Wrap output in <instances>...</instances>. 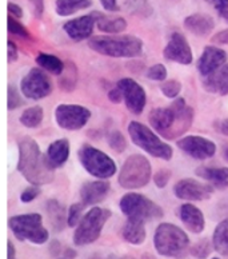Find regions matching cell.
Wrapping results in <instances>:
<instances>
[{
    "instance_id": "obj_1",
    "label": "cell",
    "mask_w": 228,
    "mask_h": 259,
    "mask_svg": "<svg viewBox=\"0 0 228 259\" xmlns=\"http://www.w3.org/2000/svg\"><path fill=\"white\" fill-rule=\"evenodd\" d=\"M18 171L28 183L43 186L55 179V167L50 163L47 154L44 155L40 151L35 139L22 138L18 143Z\"/></svg>"
},
{
    "instance_id": "obj_2",
    "label": "cell",
    "mask_w": 228,
    "mask_h": 259,
    "mask_svg": "<svg viewBox=\"0 0 228 259\" xmlns=\"http://www.w3.org/2000/svg\"><path fill=\"white\" fill-rule=\"evenodd\" d=\"M148 119L155 131L172 141L187 133L192 126L194 108L187 106L183 98H176L168 107L154 108Z\"/></svg>"
},
{
    "instance_id": "obj_3",
    "label": "cell",
    "mask_w": 228,
    "mask_h": 259,
    "mask_svg": "<svg viewBox=\"0 0 228 259\" xmlns=\"http://www.w3.org/2000/svg\"><path fill=\"white\" fill-rule=\"evenodd\" d=\"M88 47L110 58H136L143 52V41L133 35H100L89 39Z\"/></svg>"
},
{
    "instance_id": "obj_4",
    "label": "cell",
    "mask_w": 228,
    "mask_h": 259,
    "mask_svg": "<svg viewBox=\"0 0 228 259\" xmlns=\"http://www.w3.org/2000/svg\"><path fill=\"white\" fill-rule=\"evenodd\" d=\"M155 250L163 256L181 258L190 248V238L184 230L172 223H160L154 234Z\"/></svg>"
},
{
    "instance_id": "obj_5",
    "label": "cell",
    "mask_w": 228,
    "mask_h": 259,
    "mask_svg": "<svg viewBox=\"0 0 228 259\" xmlns=\"http://www.w3.org/2000/svg\"><path fill=\"white\" fill-rule=\"evenodd\" d=\"M128 134L131 141L138 147H140L143 151H146L154 158H159L163 160L172 159V147L164 141H162L152 130H150V127L143 123L132 120L128 124Z\"/></svg>"
},
{
    "instance_id": "obj_6",
    "label": "cell",
    "mask_w": 228,
    "mask_h": 259,
    "mask_svg": "<svg viewBox=\"0 0 228 259\" xmlns=\"http://www.w3.org/2000/svg\"><path fill=\"white\" fill-rule=\"evenodd\" d=\"M8 226L19 241L44 244L50 239V233L43 226V218L37 212L14 215L8 219Z\"/></svg>"
},
{
    "instance_id": "obj_7",
    "label": "cell",
    "mask_w": 228,
    "mask_h": 259,
    "mask_svg": "<svg viewBox=\"0 0 228 259\" xmlns=\"http://www.w3.org/2000/svg\"><path fill=\"white\" fill-rule=\"evenodd\" d=\"M152 177V167L144 155L133 154L123 163L119 172V185L125 190L143 189L150 183Z\"/></svg>"
},
{
    "instance_id": "obj_8",
    "label": "cell",
    "mask_w": 228,
    "mask_h": 259,
    "mask_svg": "<svg viewBox=\"0 0 228 259\" xmlns=\"http://www.w3.org/2000/svg\"><path fill=\"white\" fill-rule=\"evenodd\" d=\"M111 215L112 212L108 208L92 207L87 211L75 229L74 243L76 246H85L98 241Z\"/></svg>"
},
{
    "instance_id": "obj_9",
    "label": "cell",
    "mask_w": 228,
    "mask_h": 259,
    "mask_svg": "<svg viewBox=\"0 0 228 259\" xmlns=\"http://www.w3.org/2000/svg\"><path fill=\"white\" fill-rule=\"evenodd\" d=\"M119 206H120L123 214L127 217V219L152 222V221H156L159 218H163V215H164L163 208L143 194H125L120 199Z\"/></svg>"
},
{
    "instance_id": "obj_10",
    "label": "cell",
    "mask_w": 228,
    "mask_h": 259,
    "mask_svg": "<svg viewBox=\"0 0 228 259\" xmlns=\"http://www.w3.org/2000/svg\"><path fill=\"white\" fill-rule=\"evenodd\" d=\"M77 156L83 168L95 178L110 179L116 174V164L112 158L94 146H81L77 152Z\"/></svg>"
},
{
    "instance_id": "obj_11",
    "label": "cell",
    "mask_w": 228,
    "mask_h": 259,
    "mask_svg": "<svg viewBox=\"0 0 228 259\" xmlns=\"http://www.w3.org/2000/svg\"><path fill=\"white\" fill-rule=\"evenodd\" d=\"M20 90L28 99H44L52 93V81L43 68H31L20 81Z\"/></svg>"
},
{
    "instance_id": "obj_12",
    "label": "cell",
    "mask_w": 228,
    "mask_h": 259,
    "mask_svg": "<svg viewBox=\"0 0 228 259\" xmlns=\"http://www.w3.org/2000/svg\"><path fill=\"white\" fill-rule=\"evenodd\" d=\"M91 111L80 104H59L55 110L58 126L68 131L80 130L89 122Z\"/></svg>"
},
{
    "instance_id": "obj_13",
    "label": "cell",
    "mask_w": 228,
    "mask_h": 259,
    "mask_svg": "<svg viewBox=\"0 0 228 259\" xmlns=\"http://www.w3.org/2000/svg\"><path fill=\"white\" fill-rule=\"evenodd\" d=\"M176 146L194 159L206 160L216 154V145L212 141L199 135H188L179 139Z\"/></svg>"
},
{
    "instance_id": "obj_14",
    "label": "cell",
    "mask_w": 228,
    "mask_h": 259,
    "mask_svg": "<svg viewBox=\"0 0 228 259\" xmlns=\"http://www.w3.org/2000/svg\"><path fill=\"white\" fill-rule=\"evenodd\" d=\"M122 90L123 100H124L125 107L128 108L135 115H140L144 111L146 103H147V95L146 91L136 80L131 78H123L116 84Z\"/></svg>"
},
{
    "instance_id": "obj_15",
    "label": "cell",
    "mask_w": 228,
    "mask_h": 259,
    "mask_svg": "<svg viewBox=\"0 0 228 259\" xmlns=\"http://www.w3.org/2000/svg\"><path fill=\"white\" fill-rule=\"evenodd\" d=\"M213 193V185H206L192 178L179 181L173 187V194L176 198L188 202H200L210 199Z\"/></svg>"
},
{
    "instance_id": "obj_16",
    "label": "cell",
    "mask_w": 228,
    "mask_h": 259,
    "mask_svg": "<svg viewBox=\"0 0 228 259\" xmlns=\"http://www.w3.org/2000/svg\"><path fill=\"white\" fill-rule=\"evenodd\" d=\"M163 56H164V59L169 60V62H175V63L184 64V66L191 64L194 60V54L190 47V43L186 36L179 32H173L171 35L168 43L164 47Z\"/></svg>"
},
{
    "instance_id": "obj_17",
    "label": "cell",
    "mask_w": 228,
    "mask_h": 259,
    "mask_svg": "<svg viewBox=\"0 0 228 259\" xmlns=\"http://www.w3.org/2000/svg\"><path fill=\"white\" fill-rule=\"evenodd\" d=\"M227 62V52L223 49H219L216 46H207L203 50L202 55L198 60V71L203 78H207L223 67Z\"/></svg>"
},
{
    "instance_id": "obj_18",
    "label": "cell",
    "mask_w": 228,
    "mask_h": 259,
    "mask_svg": "<svg viewBox=\"0 0 228 259\" xmlns=\"http://www.w3.org/2000/svg\"><path fill=\"white\" fill-rule=\"evenodd\" d=\"M95 26L96 15L95 11H94L88 15L79 16V18L68 20V22L63 24V30L68 35V37L74 41H81L92 36Z\"/></svg>"
},
{
    "instance_id": "obj_19",
    "label": "cell",
    "mask_w": 228,
    "mask_h": 259,
    "mask_svg": "<svg viewBox=\"0 0 228 259\" xmlns=\"http://www.w3.org/2000/svg\"><path fill=\"white\" fill-rule=\"evenodd\" d=\"M110 190V182H107L106 179L85 182L80 189L81 202L85 206H95V204L100 203V202H103L106 199Z\"/></svg>"
},
{
    "instance_id": "obj_20",
    "label": "cell",
    "mask_w": 228,
    "mask_h": 259,
    "mask_svg": "<svg viewBox=\"0 0 228 259\" xmlns=\"http://www.w3.org/2000/svg\"><path fill=\"white\" fill-rule=\"evenodd\" d=\"M179 218L191 233L200 234L206 227V218L203 211L191 203L181 204L179 207Z\"/></svg>"
},
{
    "instance_id": "obj_21",
    "label": "cell",
    "mask_w": 228,
    "mask_h": 259,
    "mask_svg": "<svg viewBox=\"0 0 228 259\" xmlns=\"http://www.w3.org/2000/svg\"><path fill=\"white\" fill-rule=\"evenodd\" d=\"M184 27L196 36H208L215 28V20L207 14H192L184 19Z\"/></svg>"
},
{
    "instance_id": "obj_22",
    "label": "cell",
    "mask_w": 228,
    "mask_h": 259,
    "mask_svg": "<svg viewBox=\"0 0 228 259\" xmlns=\"http://www.w3.org/2000/svg\"><path fill=\"white\" fill-rule=\"evenodd\" d=\"M203 85L208 93L228 95V64H224L212 75L203 79Z\"/></svg>"
},
{
    "instance_id": "obj_23",
    "label": "cell",
    "mask_w": 228,
    "mask_h": 259,
    "mask_svg": "<svg viewBox=\"0 0 228 259\" xmlns=\"http://www.w3.org/2000/svg\"><path fill=\"white\" fill-rule=\"evenodd\" d=\"M47 158L55 168L64 166V163L70 158V142L68 139H58L52 142L47 148Z\"/></svg>"
},
{
    "instance_id": "obj_24",
    "label": "cell",
    "mask_w": 228,
    "mask_h": 259,
    "mask_svg": "<svg viewBox=\"0 0 228 259\" xmlns=\"http://www.w3.org/2000/svg\"><path fill=\"white\" fill-rule=\"evenodd\" d=\"M45 211L54 231L60 233L67 225L68 212H66V207L58 199H50L45 203Z\"/></svg>"
},
{
    "instance_id": "obj_25",
    "label": "cell",
    "mask_w": 228,
    "mask_h": 259,
    "mask_svg": "<svg viewBox=\"0 0 228 259\" xmlns=\"http://www.w3.org/2000/svg\"><path fill=\"white\" fill-rule=\"evenodd\" d=\"M123 239L131 244L139 246L146 241V222L136 221V219H127L122 230Z\"/></svg>"
},
{
    "instance_id": "obj_26",
    "label": "cell",
    "mask_w": 228,
    "mask_h": 259,
    "mask_svg": "<svg viewBox=\"0 0 228 259\" xmlns=\"http://www.w3.org/2000/svg\"><path fill=\"white\" fill-rule=\"evenodd\" d=\"M96 27L102 32L110 35H118L127 28V22L124 18L120 16H107L99 11H95Z\"/></svg>"
},
{
    "instance_id": "obj_27",
    "label": "cell",
    "mask_w": 228,
    "mask_h": 259,
    "mask_svg": "<svg viewBox=\"0 0 228 259\" xmlns=\"http://www.w3.org/2000/svg\"><path fill=\"white\" fill-rule=\"evenodd\" d=\"M199 178L206 179L212 185L227 186L228 185V167H208L200 166L195 170Z\"/></svg>"
},
{
    "instance_id": "obj_28",
    "label": "cell",
    "mask_w": 228,
    "mask_h": 259,
    "mask_svg": "<svg viewBox=\"0 0 228 259\" xmlns=\"http://www.w3.org/2000/svg\"><path fill=\"white\" fill-rule=\"evenodd\" d=\"M91 6L92 0H56L55 10L59 16H71Z\"/></svg>"
},
{
    "instance_id": "obj_29",
    "label": "cell",
    "mask_w": 228,
    "mask_h": 259,
    "mask_svg": "<svg viewBox=\"0 0 228 259\" xmlns=\"http://www.w3.org/2000/svg\"><path fill=\"white\" fill-rule=\"evenodd\" d=\"M212 243L215 251L228 256V219H223L216 226L212 235Z\"/></svg>"
},
{
    "instance_id": "obj_30",
    "label": "cell",
    "mask_w": 228,
    "mask_h": 259,
    "mask_svg": "<svg viewBox=\"0 0 228 259\" xmlns=\"http://www.w3.org/2000/svg\"><path fill=\"white\" fill-rule=\"evenodd\" d=\"M36 64L44 71L50 72L52 75H62L63 70H64V62L60 58L52 54H44L41 52L36 56Z\"/></svg>"
},
{
    "instance_id": "obj_31",
    "label": "cell",
    "mask_w": 228,
    "mask_h": 259,
    "mask_svg": "<svg viewBox=\"0 0 228 259\" xmlns=\"http://www.w3.org/2000/svg\"><path fill=\"white\" fill-rule=\"evenodd\" d=\"M77 78H79V75H77L76 64L74 62H66L64 70H63L62 75H59V87L66 93H71L76 87Z\"/></svg>"
},
{
    "instance_id": "obj_32",
    "label": "cell",
    "mask_w": 228,
    "mask_h": 259,
    "mask_svg": "<svg viewBox=\"0 0 228 259\" xmlns=\"http://www.w3.org/2000/svg\"><path fill=\"white\" fill-rule=\"evenodd\" d=\"M123 8L131 15L139 18H148L154 12L150 0H123Z\"/></svg>"
},
{
    "instance_id": "obj_33",
    "label": "cell",
    "mask_w": 228,
    "mask_h": 259,
    "mask_svg": "<svg viewBox=\"0 0 228 259\" xmlns=\"http://www.w3.org/2000/svg\"><path fill=\"white\" fill-rule=\"evenodd\" d=\"M43 118H44V110L40 106H33L23 112L20 116V123L27 128H36L43 122Z\"/></svg>"
},
{
    "instance_id": "obj_34",
    "label": "cell",
    "mask_w": 228,
    "mask_h": 259,
    "mask_svg": "<svg viewBox=\"0 0 228 259\" xmlns=\"http://www.w3.org/2000/svg\"><path fill=\"white\" fill-rule=\"evenodd\" d=\"M213 243L208 239H200L196 243L192 244V247L190 248V252H191L192 256H195L196 259H206L210 256V254L212 252Z\"/></svg>"
},
{
    "instance_id": "obj_35",
    "label": "cell",
    "mask_w": 228,
    "mask_h": 259,
    "mask_svg": "<svg viewBox=\"0 0 228 259\" xmlns=\"http://www.w3.org/2000/svg\"><path fill=\"white\" fill-rule=\"evenodd\" d=\"M107 141H108L110 147L112 148L115 152H118V154L124 152L125 148H127V139H125L123 133H120L119 130L110 131L108 135H107Z\"/></svg>"
},
{
    "instance_id": "obj_36",
    "label": "cell",
    "mask_w": 228,
    "mask_h": 259,
    "mask_svg": "<svg viewBox=\"0 0 228 259\" xmlns=\"http://www.w3.org/2000/svg\"><path fill=\"white\" fill-rule=\"evenodd\" d=\"M85 204L83 202L80 203L71 204L68 208V215H67V226L75 227L79 225V222L83 218V211H84Z\"/></svg>"
},
{
    "instance_id": "obj_37",
    "label": "cell",
    "mask_w": 228,
    "mask_h": 259,
    "mask_svg": "<svg viewBox=\"0 0 228 259\" xmlns=\"http://www.w3.org/2000/svg\"><path fill=\"white\" fill-rule=\"evenodd\" d=\"M163 95L168 99H176L177 95L180 94L181 91V83L180 81L175 80V79H171V80L164 81L160 87Z\"/></svg>"
},
{
    "instance_id": "obj_38",
    "label": "cell",
    "mask_w": 228,
    "mask_h": 259,
    "mask_svg": "<svg viewBox=\"0 0 228 259\" xmlns=\"http://www.w3.org/2000/svg\"><path fill=\"white\" fill-rule=\"evenodd\" d=\"M8 31L12 35H15L18 37H22V39H30V32L27 30L26 27L23 26L22 23H19L14 16H8Z\"/></svg>"
},
{
    "instance_id": "obj_39",
    "label": "cell",
    "mask_w": 228,
    "mask_h": 259,
    "mask_svg": "<svg viewBox=\"0 0 228 259\" xmlns=\"http://www.w3.org/2000/svg\"><path fill=\"white\" fill-rule=\"evenodd\" d=\"M147 76L151 80L155 81H163L167 79V68L164 64H154L148 68Z\"/></svg>"
},
{
    "instance_id": "obj_40",
    "label": "cell",
    "mask_w": 228,
    "mask_h": 259,
    "mask_svg": "<svg viewBox=\"0 0 228 259\" xmlns=\"http://www.w3.org/2000/svg\"><path fill=\"white\" fill-rule=\"evenodd\" d=\"M41 190H40V186H36V185H31L28 186L27 189H24L20 194V200H22L23 203H30L32 200H35L37 196L40 195Z\"/></svg>"
},
{
    "instance_id": "obj_41",
    "label": "cell",
    "mask_w": 228,
    "mask_h": 259,
    "mask_svg": "<svg viewBox=\"0 0 228 259\" xmlns=\"http://www.w3.org/2000/svg\"><path fill=\"white\" fill-rule=\"evenodd\" d=\"M24 103L22 100V97H20V94H19L18 90L14 87V85H10L8 87V110H16L19 108L22 104Z\"/></svg>"
},
{
    "instance_id": "obj_42",
    "label": "cell",
    "mask_w": 228,
    "mask_h": 259,
    "mask_svg": "<svg viewBox=\"0 0 228 259\" xmlns=\"http://www.w3.org/2000/svg\"><path fill=\"white\" fill-rule=\"evenodd\" d=\"M171 175L172 172L168 170V168H160L154 174V182L156 187L159 189H164L167 185H168L169 179H171Z\"/></svg>"
},
{
    "instance_id": "obj_43",
    "label": "cell",
    "mask_w": 228,
    "mask_h": 259,
    "mask_svg": "<svg viewBox=\"0 0 228 259\" xmlns=\"http://www.w3.org/2000/svg\"><path fill=\"white\" fill-rule=\"evenodd\" d=\"M211 41L213 45H220V46H228V28L225 30L219 31L211 37Z\"/></svg>"
},
{
    "instance_id": "obj_44",
    "label": "cell",
    "mask_w": 228,
    "mask_h": 259,
    "mask_svg": "<svg viewBox=\"0 0 228 259\" xmlns=\"http://www.w3.org/2000/svg\"><path fill=\"white\" fill-rule=\"evenodd\" d=\"M108 99L115 104H119L120 102L123 100V94H122V90L119 89L118 85H115L114 89H111L108 91Z\"/></svg>"
},
{
    "instance_id": "obj_45",
    "label": "cell",
    "mask_w": 228,
    "mask_h": 259,
    "mask_svg": "<svg viewBox=\"0 0 228 259\" xmlns=\"http://www.w3.org/2000/svg\"><path fill=\"white\" fill-rule=\"evenodd\" d=\"M18 58H19L18 46H16L12 40H8V62H10V63H14V62L18 60Z\"/></svg>"
},
{
    "instance_id": "obj_46",
    "label": "cell",
    "mask_w": 228,
    "mask_h": 259,
    "mask_svg": "<svg viewBox=\"0 0 228 259\" xmlns=\"http://www.w3.org/2000/svg\"><path fill=\"white\" fill-rule=\"evenodd\" d=\"M100 4L103 6V8L106 11L110 12H116L120 10L118 4V0H100Z\"/></svg>"
},
{
    "instance_id": "obj_47",
    "label": "cell",
    "mask_w": 228,
    "mask_h": 259,
    "mask_svg": "<svg viewBox=\"0 0 228 259\" xmlns=\"http://www.w3.org/2000/svg\"><path fill=\"white\" fill-rule=\"evenodd\" d=\"M30 3L33 6L36 18H41L44 14V0H30Z\"/></svg>"
},
{
    "instance_id": "obj_48",
    "label": "cell",
    "mask_w": 228,
    "mask_h": 259,
    "mask_svg": "<svg viewBox=\"0 0 228 259\" xmlns=\"http://www.w3.org/2000/svg\"><path fill=\"white\" fill-rule=\"evenodd\" d=\"M206 2L207 3L212 4L213 7L216 8V11L219 12V14L228 8V0H206Z\"/></svg>"
},
{
    "instance_id": "obj_49",
    "label": "cell",
    "mask_w": 228,
    "mask_h": 259,
    "mask_svg": "<svg viewBox=\"0 0 228 259\" xmlns=\"http://www.w3.org/2000/svg\"><path fill=\"white\" fill-rule=\"evenodd\" d=\"M8 12H10V15L14 16V18H22L23 16L22 7H19L18 4L15 3H8Z\"/></svg>"
},
{
    "instance_id": "obj_50",
    "label": "cell",
    "mask_w": 228,
    "mask_h": 259,
    "mask_svg": "<svg viewBox=\"0 0 228 259\" xmlns=\"http://www.w3.org/2000/svg\"><path fill=\"white\" fill-rule=\"evenodd\" d=\"M62 252V244L58 241H52L50 243V254L54 256H58Z\"/></svg>"
},
{
    "instance_id": "obj_51",
    "label": "cell",
    "mask_w": 228,
    "mask_h": 259,
    "mask_svg": "<svg viewBox=\"0 0 228 259\" xmlns=\"http://www.w3.org/2000/svg\"><path fill=\"white\" fill-rule=\"evenodd\" d=\"M215 127H216L219 133L223 134V135H227L228 137V119H224V120L216 123V126Z\"/></svg>"
},
{
    "instance_id": "obj_52",
    "label": "cell",
    "mask_w": 228,
    "mask_h": 259,
    "mask_svg": "<svg viewBox=\"0 0 228 259\" xmlns=\"http://www.w3.org/2000/svg\"><path fill=\"white\" fill-rule=\"evenodd\" d=\"M15 246L11 241H8V259H15Z\"/></svg>"
},
{
    "instance_id": "obj_53",
    "label": "cell",
    "mask_w": 228,
    "mask_h": 259,
    "mask_svg": "<svg viewBox=\"0 0 228 259\" xmlns=\"http://www.w3.org/2000/svg\"><path fill=\"white\" fill-rule=\"evenodd\" d=\"M64 256H66V259H74L76 256V251L72 250V248H66L64 250Z\"/></svg>"
},
{
    "instance_id": "obj_54",
    "label": "cell",
    "mask_w": 228,
    "mask_h": 259,
    "mask_svg": "<svg viewBox=\"0 0 228 259\" xmlns=\"http://www.w3.org/2000/svg\"><path fill=\"white\" fill-rule=\"evenodd\" d=\"M92 259H118V256H115V255H107V256H100V255H95Z\"/></svg>"
},
{
    "instance_id": "obj_55",
    "label": "cell",
    "mask_w": 228,
    "mask_h": 259,
    "mask_svg": "<svg viewBox=\"0 0 228 259\" xmlns=\"http://www.w3.org/2000/svg\"><path fill=\"white\" fill-rule=\"evenodd\" d=\"M219 15H220V16H221V18L224 19L225 22H227V23H228V8H227V10H224V11H221V12H220V14H219Z\"/></svg>"
},
{
    "instance_id": "obj_56",
    "label": "cell",
    "mask_w": 228,
    "mask_h": 259,
    "mask_svg": "<svg viewBox=\"0 0 228 259\" xmlns=\"http://www.w3.org/2000/svg\"><path fill=\"white\" fill-rule=\"evenodd\" d=\"M140 259H156V258H155L152 254H150V252H146V254H143V255H142V258Z\"/></svg>"
},
{
    "instance_id": "obj_57",
    "label": "cell",
    "mask_w": 228,
    "mask_h": 259,
    "mask_svg": "<svg viewBox=\"0 0 228 259\" xmlns=\"http://www.w3.org/2000/svg\"><path fill=\"white\" fill-rule=\"evenodd\" d=\"M223 156H224L225 160H227V162H228V147L224 148V151H223Z\"/></svg>"
},
{
    "instance_id": "obj_58",
    "label": "cell",
    "mask_w": 228,
    "mask_h": 259,
    "mask_svg": "<svg viewBox=\"0 0 228 259\" xmlns=\"http://www.w3.org/2000/svg\"><path fill=\"white\" fill-rule=\"evenodd\" d=\"M118 259H136V258H133L132 255H123V256H120V258H118Z\"/></svg>"
},
{
    "instance_id": "obj_59",
    "label": "cell",
    "mask_w": 228,
    "mask_h": 259,
    "mask_svg": "<svg viewBox=\"0 0 228 259\" xmlns=\"http://www.w3.org/2000/svg\"><path fill=\"white\" fill-rule=\"evenodd\" d=\"M212 259H220V258H212Z\"/></svg>"
}]
</instances>
